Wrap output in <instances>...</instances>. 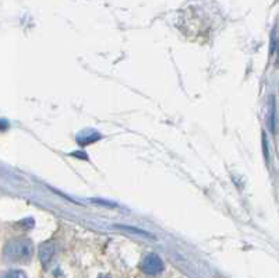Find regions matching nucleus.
I'll list each match as a JSON object with an SVG mask.
<instances>
[{
    "mask_svg": "<svg viewBox=\"0 0 279 278\" xmlns=\"http://www.w3.org/2000/svg\"><path fill=\"white\" fill-rule=\"evenodd\" d=\"M55 255V248H53V245L51 243H45L41 246V260H42V263L45 266H48V264L51 263L52 257Z\"/></svg>",
    "mask_w": 279,
    "mask_h": 278,
    "instance_id": "7ed1b4c3",
    "label": "nucleus"
},
{
    "mask_svg": "<svg viewBox=\"0 0 279 278\" xmlns=\"http://www.w3.org/2000/svg\"><path fill=\"white\" fill-rule=\"evenodd\" d=\"M263 148H264V157L268 161V146H267V140H265V134L263 133Z\"/></svg>",
    "mask_w": 279,
    "mask_h": 278,
    "instance_id": "6e6552de",
    "label": "nucleus"
},
{
    "mask_svg": "<svg viewBox=\"0 0 279 278\" xmlns=\"http://www.w3.org/2000/svg\"><path fill=\"white\" fill-rule=\"evenodd\" d=\"M92 201H95L96 204H103V205H108V207H115L116 204H112V203H108V201H103V200H96V198H94Z\"/></svg>",
    "mask_w": 279,
    "mask_h": 278,
    "instance_id": "1a4fd4ad",
    "label": "nucleus"
},
{
    "mask_svg": "<svg viewBox=\"0 0 279 278\" xmlns=\"http://www.w3.org/2000/svg\"><path fill=\"white\" fill-rule=\"evenodd\" d=\"M116 227L120 228V229H123V231H126V232H130V234L139 235V236H145V238H151V239H154V238H155L152 234H149V232L144 231V229H140V228L130 227V225H116Z\"/></svg>",
    "mask_w": 279,
    "mask_h": 278,
    "instance_id": "39448f33",
    "label": "nucleus"
},
{
    "mask_svg": "<svg viewBox=\"0 0 279 278\" xmlns=\"http://www.w3.org/2000/svg\"><path fill=\"white\" fill-rule=\"evenodd\" d=\"M3 278H27V276L20 270H10L3 276Z\"/></svg>",
    "mask_w": 279,
    "mask_h": 278,
    "instance_id": "423d86ee",
    "label": "nucleus"
},
{
    "mask_svg": "<svg viewBox=\"0 0 279 278\" xmlns=\"http://www.w3.org/2000/svg\"><path fill=\"white\" fill-rule=\"evenodd\" d=\"M101 139V134L96 132H88L87 136H82V133H81L80 136L77 137V141H78V144L80 146H87V144H91V143H95L96 140Z\"/></svg>",
    "mask_w": 279,
    "mask_h": 278,
    "instance_id": "20e7f679",
    "label": "nucleus"
},
{
    "mask_svg": "<svg viewBox=\"0 0 279 278\" xmlns=\"http://www.w3.org/2000/svg\"><path fill=\"white\" fill-rule=\"evenodd\" d=\"M271 127L272 130L275 129V103H274V99H272L271 105Z\"/></svg>",
    "mask_w": 279,
    "mask_h": 278,
    "instance_id": "0eeeda50",
    "label": "nucleus"
},
{
    "mask_svg": "<svg viewBox=\"0 0 279 278\" xmlns=\"http://www.w3.org/2000/svg\"><path fill=\"white\" fill-rule=\"evenodd\" d=\"M32 242L30 239H14L8 242L4 248V256L13 262H28L32 257Z\"/></svg>",
    "mask_w": 279,
    "mask_h": 278,
    "instance_id": "f257e3e1",
    "label": "nucleus"
},
{
    "mask_svg": "<svg viewBox=\"0 0 279 278\" xmlns=\"http://www.w3.org/2000/svg\"><path fill=\"white\" fill-rule=\"evenodd\" d=\"M141 269L147 276H158L163 271L165 266H163V262H162V259L158 255L149 253V255L144 257Z\"/></svg>",
    "mask_w": 279,
    "mask_h": 278,
    "instance_id": "f03ea898",
    "label": "nucleus"
}]
</instances>
